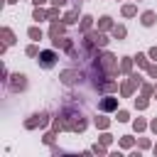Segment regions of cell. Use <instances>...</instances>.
<instances>
[{
    "mask_svg": "<svg viewBox=\"0 0 157 157\" xmlns=\"http://www.w3.org/2000/svg\"><path fill=\"white\" fill-rule=\"evenodd\" d=\"M64 123V130H71V132H83L86 130V120H83V115H71V118H64L61 120Z\"/></svg>",
    "mask_w": 157,
    "mask_h": 157,
    "instance_id": "obj_1",
    "label": "cell"
},
{
    "mask_svg": "<svg viewBox=\"0 0 157 157\" xmlns=\"http://www.w3.org/2000/svg\"><path fill=\"white\" fill-rule=\"evenodd\" d=\"M54 61H56V54H54L52 49H47V52H42V54H39V64H42L44 69L54 66Z\"/></svg>",
    "mask_w": 157,
    "mask_h": 157,
    "instance_id": "obj_2",
    "label": "cell"
},
{
    "mask_svg": "<svg viewBox=\"0 0 157 157\" xmlns=\"http://www.w3.org/2000/svg\"><path fill=\"white\" fill-rule=\"evenodd\" d=\"M47 118H49L47 113H39V115H32V120H27L25 125H27V128L32 130V128H37V125H44V123H47Z\"/></svg>",
    "mask_w": 157,
    "mask_h": 157,
    "instance_id": "obj_3",
    "label": "cell"
},
{
    "mask_svg": "<svg viewBox=\"0 0 157 157\" xmlns=\"http://www.w3.org/2000/svg\"><path fill=\"white\" fill-rule=\"evenodd\" d=\"M64 27H66V22H61V25H59V22H54V25H52V29H49V37H52V39H59V37L64 34Z\"/></svg>",
    "mask_w": 157,
    "mask_h": 157,
    "instance_id": "obj_4",
    "label": "cell"
},
{
    "mask_svg": "<svg viewBox=\"0 0 157 157\" xmlns=\"http://www.w3.org/2000/svg\"><path fill=\"white\" fill-rule=\"evenodd\" d=\"M61 81H64L66 86H71V83H76V81H81V76H78L76 71H64V74H61Z\"/></svg>",
    "mask_w": 157,
    "mask_h": 157,
    "instance_id": "obj_5",
    "label": "cell"
},
{
    "mask_svg": "<svg viewBox=\"0 0 157 157\" xmlns=\"http://www.w3.org/2000/svg\"><path fill=\"white\" fill-rule=\"evenodd\" d=\"M98 108H101V110H115V108H118V101H115V98H103Z\"/></svg>",
    "mask_w": 157,
    "mask_h": 157,
    "instance_id": "obj_6",
    "label": "cell"
},
{
    "mask_svg": "<svg viewBox=\"0 0 157 157\" xmlns=\"http://www.w3.org/2000/svg\"><path fill=\"white\" fill-rule=\"evenodd\" d=\"M15 81H12V91H22L25 86H27V81H25V76L22 74H17V76H12Z\"/></svg>",
    "mask_w": 157,
    "mask_h": 157,
    "instance_id": "obj_7",
    "label": "cell"
},
{
    "mask_svg": "<svg viewBox=\"0 0 157 157\" xmlns=\"http://www.w3.org/2000/svg\"><path fill=\"white\" fill-rule=\"evenodd\" d=\"M155 17H157V15H155L152 10H147V12L142 15V25H145V27H152V25H155Z\"/></svg>",
    "mask_w": 157,
    "mask_h": 157,
    "instance_id": "obj_8",
    "label": "cell"
},
{
    "mask_svg": "<svg viewBox=\"0 0 157 157\" xmlns=\"http://www.w3.org/2000/svg\"><path fill=\"white\" fill-rule=\"evenodd\" d=\"M76 17H78V7H76V10H71V12L64 17V22H66V25H74V22H76Z\"/></svg>",
    "mask_w": 157,
    "mask_h": 157,
    "instance_id": "obj_9",
    "label": "cell"
},
{
    "mask_svg": "<svg viewBox=\"0 0 157 157\" xmlns=\"http://www.w3.org/2000/svg\"><path fill=\"white\" fill-rule=\"evenodd\" d=\"M113 37H115V39H123V37H125V27H123V25L113 27Z\"/></svg>",
    "mask_w": 157,
    "mask_h": 157,
    "instance_id": "obj_10",
    "label": "cell"
},
{
    "mask_svg": "<svg viewBox=\"0 0 157 157\" xmlns=\"http://www.w3.org/2000/svg\"><path fill=\"white\" fill-rule=\"evenodd\" d=\"M123 15H125V17H132V15H135V5H125V7H123Z\"/></svg>",
    "mask_w": 157,
    "mask_h": 157,
    "instance_id": "obj_11",
    "label": "cell"
},
{
    "mask_svg": "<svg viewBox=\"0 0 157 157\" xmlns=\"http://www.w3.org/2000/svg\"><path fill=\"white\" fill-rule=\"evenodd\" d=\"M2 34H5V44H12V42H15V37H12V32H10L7 27L2 29Z\"/></svg>",
    "mask_w": 157,
    "mask_h": 157,
    "instance_id": "obj_12",
    "label": "cell"
},
{
    "mask_svg": "<svg viewBox=\"0 0 157 157\" xmlns=\"http://www.w3.org/2000/svg\"><path fill=\"white\" fill-rule=\"evenodd\" d=\"M32 17H34V20H37V22H39V20H44V17H47V12H44V10H39V7H37V10H34V15H32Z\"/></svg>",
    "mask_w": 157,
    "mask_h": 157,
    "instance_id": "obj_13",
    "label": "cell"
},
{
    "mask_svg": "<svg viewBox=\"0 0 157 157\" xmlns=\"http://www.w3.org/2000/svg\"><path fill=\"white\" fill-rule=\"evenodd\" d=\"M29 37H32V39H42V32H39L37 27H29Z\"/></svg>",
    "mask_w": 157,
    "mask_h": 157,
    "instance_id": "obj_14",
    "label": "cell"
},
{
    "mask_svg": "<svg viewBox=\"0 0 157 157\" xmlns=\"http://www.w3.org/2000/svg\"><path fill=\"white\" fill-rule=\"evenodd\" d=\"M135 61H137L140 66H150V64H147V56H145V54H137V56H135Z\"/></svg>",
    "mask_w": 157,
    "mask_h": 157,
    "instance_id": "obj_15",
    "label": "cell"
},
{
    "mask_svg": "<svg viewBox=\"0 0 157 157\" xmlns=\"http://www.w3.org/2000/svg\"><path fill=\"white\" fill-rule=\"evenodd\" d=\"M120 69H123V71L128 74V71L132 69V61H130V59H123V64H120Z\"/></svg>",
    "mask_w": 157,
    "mask_h": 157,
    "instance_id": "obj_16",
    "label": "cell"
},
{
    "mask_svg": "<svg viewBox=\"0 0 157 157\" xmlns=\"http://www.w3.org/2000/svg\"><path fill=\"white\" fill-rule=\"evenodd\" d=\"M147 103H150L147 98H140V101H135V108H140V110H145V108H147Z\"/></svg>",
    "mask_w": 157,
    "mask_h": 157,
    "instance_id": "obj_17",
    "label": "cell"
},
{
    "mask_svg": "<svg viewBox=\"0 0 157 157\" xmlns=\"http://www.w3.org/2000/svg\"><path fill=\"white\" fill-rule=\"evenodd\" d=\"M98 25H101V29H108V27H110V17H101Z\"/></svg>",
    "mask_w": 157,
    "mask_h": 157,
    "instance_id": "obj_18",
    "label": "cell"
},
{
    "mask_svg": "<svg viewBox=\"0 0 157 157\" xmlns=\"http://www.w3.org/2000/svg\"><path fill=\"white\" fill-rule=\"evenodd\" d=\"M96 125H98V128H103V130H105V128H108V120H105V118H96Z\"/></svg>",
    "mask_w": 157,
    "mask_h": 157,
    "instance_id": "obj_19",
    "label": "cell"
},
{
    "mask_svg": "<svg viewBox=\"0 0 157 157\" xmlns=\"http://www.w3.org/2000/svg\"><path fill=\"white\" fill-rule=\"evenodd\" d=\"M145 128H147V123H145V120H140V118H137V120H135V130H145Z\"/></svg>",
    "mask_w": 157,
    "mask_h": 157,
    "instance_id": "obj_20",
    "label": "cell"
},
{
    "mask_svg": "<svg viewBox=\"0 0 157 157\" xmlns=\"http://www.w3.org/2000/svg\"><path fill=\"white\" fill-rule=\"evenodd\" d=\"M91 27V17H83V22H81V29H88Z\"/></svg>",
    "mask_w": 157,
    "mask_h": 157,
    "instance_id": "obj_21",
    "label": "cell"
},
{
    "mask_svg": "<svg viewBox=\"0 0 157 157\" xmlns=\"http://www.w3.org/2000/svg\"><path fill=\"white\" fill-rule=\"evenodd\" d=\"M120 145H123V147H130V145H132V137H123Z\"/></svg>",
    "mask_w": 157,
    "mask_h": 157,
    "instance_id": "obj_22",
    "label": "cell"
},
{
    "mask_svg": "<svg viewBox=\"0 0 157 157\" xmlns=\"http://www.w3.org/2000/svg\"><path fill=\"white\" fill-rule=\"evenodd\" d=\"M147 71H150V76H152V78H157V66H155V64H152V66H147Z\"/></svg>",
    "mask_w": 157,
    "mask_h": 157,
    "instance_id": "obj_23",
    "label": "cell"
},
{
    "mask_svg": "<svg viewBox=\"0 0 157 157\" xmlns=\"http://www.w3.org/2000/svg\"><path fill=\"white\" fill-rule=\"evenodd\" d=\"M27 54H29V56H37V47H34V44H32V47H27Z\"/></svg>",
    "mask_w": 157,
    "mask_h": 157,
    "instance_id": "obj_24",
    "label": "cell"
},
{
    "mask_svg": "<svg viewBox=\"0 0 157 157\" xmlns=\"http://www.w3.org/2000/svg\"><path fill=\"white\" fill-rule=\"evenodd\" d=\"M118 120H120V123H125V120H128V113H125V110H120V113H118Z\"/></svg>",
    "mask_w": 157,
    "mask_h": 157,
    "instance_id": "obj_25",
    "label": "cell"
},
{
    "mask_svg": "<svg viewBox=\"0 0 157 157\" xmlns=\"http://www.w3.org/2000/svg\"><path fill=\"white\" fill-rule=\"evenodd\" d=\"M56 15H59V10H56V7H54V10H49V15H47V17H49V20H54V17H56Z\"/></svg>",
    "mask_w": 157,
    "mask_h": 157,
    "instance_id": "obj_26",
    "label": "cell"
},
{
    "mask_svg": "<svg viewBox=\"0 0 157 157\" xmlns=\"http://www.w3.org/2000/svg\"><path fill=\"white\" fill-rule=\"evenodd\" d=\"M110 140H113L110 135H103V137H101V142H103V145H110Z\"/></svg>",
    "mask_w": 157,
    "mask_h": 157,
    "instance_id": "obj_27",
    "label": "cell"
},
{
    "mask_svg": "<svg viewBox=\"0 0 157 157\" xmlns=\"http://www.w3.org/2000/svg\"><path fill=\"white\" fill-rule=\"evenodd\" d=\"M150 56H152V59H157V47H152V49H150Z\"/></svg>",
    "mask_w": 157,
    "mask_h": 157,
    "instance_id": "obj_28",
    "label": "cell"
},
{
    "mask_svg": "<svg viewBox=\"0 0 157 157\" xmlns=\"http://www.w3.org/2000/svg\"><path fill=\"white\" fill-rule=\"evenodd\" d=\"M150 128H152V130H155V132H157V118H155V120H152V123H150Z\"/></svg>",
    "mask_w": 157,
    "mask_h": 157,
    "instance_id": "obj_29",
    "label": "cell"
},
{
    "mask_svg": "<svg viewBox=\"0 0 157 157\" xmlns=\"http://www.w3.org/2000/svg\"><path fill=\"white\" fill-rule=\"evenodd\" d=\"M32 2H34V5H42V2H47V0H32Z\"/></svg>",
    "mask_w": 157,
    "mask_h": 157,
    "instance_id": "obj_30",
    "label": "cell"
},
{
    "mask_svg": "<svg viewBox=\"0 0 157 157\" xmlns=\"http://www.w3.org/2000/svg\"><path fill=\"white\" fill-rule=\"evenodd\" d=\"M7 2H15V0H7Z\"/></svg>",
    "mask_w": 157,
    "mask_h": 157,
    "instance_id": "obj_31",
    "label": "cell"
}]
</instances>
